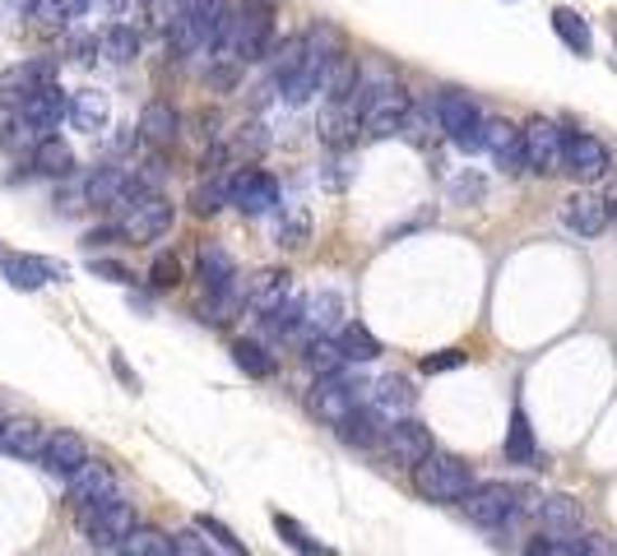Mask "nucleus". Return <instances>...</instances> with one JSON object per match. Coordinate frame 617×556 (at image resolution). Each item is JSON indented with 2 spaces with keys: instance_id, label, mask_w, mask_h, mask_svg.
<instances>
[{
  "instance_id": "53",
  "label": "nucleus",
  "mask_w": 617,
  "mask_h": 556,
  "mask_svg": "<svg viewBox=\"0 0 617 556\" xmlns=\"http://www.w3.org/2000/svg\"><path fill=\"white\" fill-rule=\"evenodd\" d=\"M116 237H122V228H116V223H108V228H93V232L84 237V241H89V247H112Z\"/></svg>"
},
{
  "instance_id": "6",
  "label": "nucleus",
  "mask_w": 617,
  "mask_h": 556,
  "mask_svg": "<svg viewBox=\"0 0 617 556\" xmlns=\"http://www.w3.org/2000/svg\"><path fill=\"white\" fill-rule=\"evenodd\" d=\"M459 506H465V515L474 519V525L502 529V525H511V519L520 515V492L511 482H474Z\"/></svg>"
},
{
  "instance_id": "45",
  "label": "nucleus",
  "mask_w": 617,
  "mask_h": 556,
  "mask_svg": "<svg viewBox=\"0 0 617 556\" xmlns=\"http://www.w3.org/2000/svg\"><path fill=\"white\" fill-rule=\"evenodd\" d=\"M223 204H228V181H200V186L191 190V208H196L200 218L218 214Z\"/></svg>"
},
{
  "instance_id": "21",
  "label": "nucleus",
  "mask_w": 617,
  "mask_h": 556,
  "mask_svg": "<svg viewBox=\"0 0 617 556\" xmlns=\"http://www.w3.org/2000/svg\"><path fill=\"white\" fill-rule=\"evenodd\" d=\"M288 292H293V274L288 269H261L247 283V306L251 311H261V316H269V311H279L284 302H288Z\"/></svg>"
},
{
  "instance_id": "22",
  "label": "nucleus",
  "mask_w": 617,
  "mask_h": 556,
  "mask_svg": "<svg viewBox=\"0 0 617 556\" xmlns=\"http://www.w3.org/2000/svg\"><path fill=\"white\" fill-rule=\"evenodd\" d=\"M65 121H71L75 130H84V135L108 130V121H112V102H108V93H102V89H79V93H71Z\"/></svg>"
},
{
  "instance_id": "41",
  "label": "nucleus",
  "mask_w": 617,
  "mask_h": 556,
  "mask_svg": "<svg viewBox=\"0 0 617 556\" xmlns=\"http://www.w3.org/2000/svg\"><path fill=\"white\" fill-rule=\"evenodd\" d=\"M274 529H279V538H284V543L293 547L298 556H330V547H325V543H312V533H306L293 515H274Z\"/></svg>"
},
{
  "instance_id": "15",
  "label": "nucleus",
  "mask_w": 617,
  "mask_h": 556,
  "mask_svg": "<svg viewBox=\"0 0 617 556\" xmlns=\"http://www.w3.org/2000/svg\"><path fill=\"white\" fill-rule=\"evenodd\" d=\"M196 274H200V288H204V298H228L232 288V278H237V265H232V255L218 247V241H204V247L196 251Z\"/></svg>"
},
{
  "instance_id": "30",
  "label": "nucleus",
  "mask_w": 617,
  "mask_h": 556,
  "mask_svg": "<svg viewBox=\"0 0 617 556\" xmlns=\"http://www.w3.org/2000/svg\"><path fill=\"white\" fill-rule=\"evenodd\" d=\"M335 431H339V441H344V445L372 450L376 441L386 437V422H381V417H376L372 408H353V413H349V417H344V422H339Z\"/></svg>"
},
{
  "instance_id": "24",
  "label": "nucleus",
  "mask_w": 617,
  "mask_h": 556,
  "mask_svg": "<svg viewBox=\"0 0 617 556\" xmlns=\"http://www.w3.org/2000/svg\"><path fill=\"white\" fill-rule=\"evenodd\" d=\"M539 515V525L547 533H557V538H580V506L571 496H534V506H529Z\"/></svg>"
},
{
  "instance_id": "19",
  "label": "nucleus",
  "mask_w": 617,
  "mask_h": 556,
  "mask_svg": "<svg viewBox=\"0 0 617 556\" xmlns=\"http://www.w3.org/2000/svg\"><path fill=\"white\" fill-rule=\"evenodd\" d=\"M0 274H5V283H10V288L38 292V288L51 283V278H65V265H51V260H42V255H5Z\"/></svg>"
},
{
  "instance_id": "20",
  "label": "nucleus",
  "mask_w": 617,
  "mask_h": 556,
  "mask_svg": "<svg viewBox=\"0 0 617 556\" xmlns=\"http://www.w3.org/2000/svg\"><path fill=\"white\" fill-rule=\"evenodd\" d=\"M116 496V473L108 464H98L89 459L79 468V473L71 478V501H75V510L79 506H102V501H112Z\"/></svg>"
},
{
  "instance_id": "42",
  "label": "nucleus",
  "mask_w": 617,
  "mask_h": 556,
  "mask_svg": "<svg viewBox=\"0 0 617 556\" xmlns=\"http://www.w3.org/2000/svg\"><path fill=\"white\" fill-rule=\"evenodd\" d=\"M93 0H38V20H47L51 28H65V24H75L89 14Z\"/></svg>"
},
{
  "instance_id": "44",
  "label": "nucleus",
  "mask_w": 617,
  "mask_h": 556,
  "mask_svg": "<svg viewBox=\"0 0 617 556\" xmlns=\"http://www.w3.org/2000/svg\"><path fill=\"white\" fill-rule=\"evenodd\" d=\"M42 130H33L28 126V121L20 116V112H14V121H10V126H5V135H0V144H5L10 153H33V149H38L42 144Z\"/></svg>"
},
{
  "instance_id": "38",
  "label": "nucleus",
  "mask_w": 617,
  "mask_h": 556,
  "mask_svg": "<svg viewBox=\"0 0 617 556\" xmlns=\"http://www.w3.org/2000/svg\"><path fill=\"white\" fill-rule=\"evenodd\" d=\"M116 556H173V538H167L163 529L135 525L122 543H116Z\"/></svg>"
},
{
  "instance_id": "43",
  "label": "nucleus",
  "mask_w": 617,
  "mask_h": 556,
  "mask_svg": "<svg viewBox=\"0 0 617 556\" xmlns=\"http://www.w3.org/2000/svg\"><path fill=\"white\" fill-rule=\"evenodd\" d=\"M196 529L210 538L214 547H223L228 556H247V547H242V538H237L228 525H223V519H214V515H196Z\"/></svg>"
},
{
  "instance_id": "8",
  "label": "nucleus",
  "mask_w": 617,
  "mask_h": 556,
  "mask_svg": "<svg viewBox=\"0 0 617 556\" xmlns=\"http://www.w3.org/2000/svg\"><path fill=\"white\" fill-rule=\"evenodd\" d=\"M562 144H567V135H562V126H553V121H525L520 130V149H525V172H539V177H553V172H562Z\"/></svg>"
},
{
  "instance_id": "51",
  "label": "nucleus",
  "mask_w": 617,
  "mask_h": 556,
  "mask_svg": "<svg viewBox=\"0 0 617 556\" xmlns=\"http://www.w3.org/2000/svg\"><path fill=\"white\" fill-rule=\"evenodd\" d=\"M306 232H312V218H306L302 208H298V214L288 218V223H279V247H302Z\"/></svg>"
},
{
  "instance_id": "37",
  "label": "nucleus",
  "mask_w": 617,
  "mask_h": 556,
  "mask_svg": "<svg viewBox=\"0 0 617 556\" xmlns=\"http://www.w3.org/2000/svg\"><path fill=\"white\" fill-rule=\"evenodd\" d=\"M506 464H534L539 459V445H534V427H529L525 408L511 413V427H506Z\"/></svg>"
},
{
  "instance_id": "40",
  "label": "nucleus",
  "mask_w": 617,
  "mask_h": 556,
  "mask_svg": "<svg viewBox=\"0 0 617 556\" xmlns=\"http://www.w3.org/2000/svg\"><path fill=\"white\" fill-rule=\"evenodd\" d=\"M302 56H306V38H288L284 51H279V56H274V65H269V84H274V89H288V84L298 79Z\"/></svg>"
},
{
  "instance_id": "18",
  "label": "nucleus",
  "mask_w": 617,
  "mask_h": 556,
  "mask_svg": "<svg viewBox=\"0 0 617 556\" xmlns=\"http://www.w3.org/2000/svg\"><path fill=\"white\" fill-rule=\"evenodd\" d=\"M386 445H390V459L418 464V459L432 455V431H427L418 417H400V422L386 427Z\"/></svg>"
},
{
  "instance_id": "9",
  "label": "nucleus",
  "mask_w": 617,
  "mask_h": 556,
  "mask_svg": "<svg viewBox=\"0 0 617 556\" xmlns=\"http://www.w3.org/2000/svg\"><path fill=\"white\" fill-rule=\"evenodd\" d=\"M608 167H613V153H608L604 139H594L585 130L567 135V144H562V172H567V177H576V181H604Z\"/></svg>"
},
{
  "instance_id": "35",
  "label": "nucleus",
  "mask_w": 617,
  "mask_h": 556,
  "mask_svg": "<svg viewBox=\"0 0 617 556\" xmlns=\"http://www.w3.org/2000/svg\"><path fill=\"white\" fill-rule=\"evenodd\" d=\"M33 167L42 172V177H71L75 172V149L65 144L61 135H47L38 149H33Z\"/></svg>"
},
{
  "instance_id": "11",
  "label": "nucleus",
  "mask_w": 617,
  "mask_h": 556,
  "mask_svg": "<svg viewBox=\"0 0 617 556\" xmlns=\"http://www.w3.org/2000/svg\"><path fill=\"white\" fill-rule=\"evenodd\" d=\"M177 10L191 20L200 51H223V42H228V33H232L228 0H177Z\"/></svg>"
},
{
  "instance_id": "23",
  "label": "nucleus",
  "mask_w": 617,
  "mask_h": 556,
  "mask_svg": "<svg viewBox=\"0 0 617 556\" xmlns=\"http://www.w3.org/2000/svg\"><path fill=\"white\" fill-rule=\"evenodd\" d=\"M177 135H181L177 108L167 98H153L149 108L140 112V139H149L153 149H167V144H177Z\"/></svg>"
},
{
  "instance_id": "31",
  "label": "nucleus",
  "mask_w": 617,
  "mask_h": 556,
  "mask_svg": "<svg viewBox=\"0 0 617 556\" xmlns=\"http://www.w3.org/2000/svg\"><path fill=\"white\" fill-rule=\"evenodd\" d=\"M98 56H108L112 65H130L140 56V33L130 24H108L98 33Z\"/></svg>"
},
{
  "instance_id": "29",
  "label": "nucleus",
  "mask_w": 617,
  "mask_h": 556,
  "mask_svg": "<svg viewBox=\"0 0 617 556\" xmlns=\"http://www.w3.org/2000/svg\"><path fill=\"white\" fill-rule=\"evenodd\" d=\"M357 130H363V121H357V112L349 108V102H325V112H320V139L330 149H349Z\"/></svg>"
},
{
  "instance_id": "4",
  "label": "nucleus",
  "mask_w": 617,
  "mask_h": 556,
  "mask_svg": "<svg viewBox=\"0 0 617 556\" xmlns=\"http://www.w3.org/2000/svg\"><path fill=\"white\" fill-rule=\"evenodd\" d=\"M474 486L469 478V464L455 459V455H427L414 464V492L423 501H465V492Z\"/></svg>"
},
{
  "instance_id": "12",
  "label": "nucleus",
  "mask_w": 617,
  "mask_h": 556,
  "mask_svg": "<svg viewBox=\"0 0 617 556\" xmlns=\"http://www.w3.org/2000/svg\"><path fill=\"white\" fill-rule=\"evenodd\" d=\"M357 390H367V386H349L344 376H320L312 386V413L325 427H339L353 408H363V394Z\"/></svg>"
},
{
  "instance_id": "10",
  "label": "nucleus",
  "mask_w": 617,
  "mask_h": 556,
  "mask_svg": "<svg viewBox=\"0 0 617 556\" xmlns=\"http://www.w3.org/2000/svg\"><path fill=\"white\" fill-rule=\"evenodd\" d=\"M228 204L242 208V214H269L274 204H279V181L269 177L261 167H237L228 177Z\"/></svg>"
},
{
  "instance_id": "56",
  "label": "nucleus",
  "mask_w": 617,
  "mask_h": 556,
  "mask_svg": "<svg viewBox=\"0 0 617 556\" xmlns=\"http://www.w3.org/2000/svg\"><path fill=\"white\" fill-rule=\"evenodd\" d=\"M0 427H5V413H0Z\"/></svg>"
},
{
  "instance_id": "54",
  "label": "nucleus",
  "mask_w": 617,
  "mask_h": 556,
  "mask_svg": "<svg viewBox=\"0 0 617 556\" xmlns=\"http://www.w3.org/2000/svg\"><path fill=\"white\" fill-rule=\"evenodd\" d=\"M112 367H116V376H122V380H126V386H130V390H140V376H135V371L126 367V362H122V353H116V357H112Z\"/></svg>"
},
{
  "instance_id": "46",
  "label": "nucleus",
  "mask_w": 617,
  "mask_h": 556,
  "mask_svg": "<svg viewBox=\"0 0 617 556\" xmlns=\"http://www.w3.org/2000/svg\"><path fill=\"white\" fill-rule=\"evenodd\" d=\"M173 556H218V552H214L210 538H204V533L191 525V529L173 533Z\"/></svg>"
},
{
  "instance_id": "1",
  "label": "nucleus",
  "mask_w": 617,
  "mask_h": 556,
  "mask_svg": "<svg viewBox=\"0 0 617 556\" xmlns=\"http://www.w3.org/2000/svg\"><path fill=\"white\" fill-rule=\"evenodd\" d=\"M339 56H349L344 42H339V33L335 28H312L306 33V56H302V70H298V79L284 89V98L293 102H306V98H316L325 93V79H330V70Z\"/></svg>"
},
{
  "instance_id": "2",
  "label": "nucleus",
  "mask_w": 617,
  "mask_h": 556,
  "mask_svg": "<svg viewBox=\"0 0 617 556\" xmlns=\"http://www.w3.org/2000/svg\"><path fill=\"white\" fill-rule=\"evenodd\" d=\"M269 47H274V10L265 5V0H255V5H247L232 20V33H228V42H223L218 61L251 65V61H265Z\"/></svg>"
},
{
  "instance_id": "13",
  "label": "nucleus",
  "mask_w": 617,
  "mask_h": 556,
  "mask_svg": "<svg viewBox=\"0 0 617 556\" xmlns=\"http://www.w3.org/2000/svg\"><path fill=\"white\" fill-rule=\"evenodd\" d=\"M42 468H47V473L51 478H65V482H71L75 473H79V468L84 464H89V445H84V437H79V431H47V445H42Z\"/></svg>"
},
{
  "instance_id": "5",
  "label": "nucleus",
  "mask_w": 617,
  "mask_h": 556,
  "mask_svg": "<svg viewBox=\"0 0 617 556\" xmlns=\"http://www.w3.org/2000/svg\"><path fill=\"white\" fill-rule=\"evenodd\" d=\"M116 228H122V237L126 241H159V237H167L173 232V204H167L159 190H144V195H135V200H126L122 208H116Z\"/></svg>"
},
{
  "instance_id": "7",
  "label": "nucleus",
  "mask_w": 617,
  "mask_h": 556,
  "mask_svg": "<svg viewBox=\"0 0 617 556\" xmlns=\"http://www.w3.org/2000/svg\"><path fill=\"white\" fill-rule=\"evenodd\" d=\"M79 529H84V538H89L93 547L116 552V543L135 529V506H130V501H122V496L102 501V506H79Z\"/></svg>"
},
{
  "instance_id": "48",
  "label": "nucleus",
  "mask_w": 617,
  "mask_h": 556,
  "mask_svg": "<svg viewBox=\"0 0 617 556\" xmlns=\"http://www.w3.org/2000/svg\"><path fill=\"white\" fill-rule=\"evenodd\" d=\"M483 195H488V181L478 177V172H465V177L451 181V200L455 204H474V200H483Z\"/></svg>"
},
{
  "instance_id": "17",
  "label": "nucleus",
  "mask_w": 617,
  "mask_h": 556,
  "mask_svg": "<svg viewBox=\"0 0 617 556\" xmlns=\"http://www.w3.org/2000/svg\"><path fill=\"white\" fill-rule=\"evenodd\" d=\"M65 108H71V98H65V93L56 89V84H42V89H33V93H24V98H20V108H14V112H20V116L28 121V126H33V130H42V135H51V130H56V126H61V116H65Z\"/></svg>"
},
{
  "instance_id": "39",
  "label": "nucleus",
  "mask_w": 617,
  "mask_h": 556,
  "mask_svg": "<svg viewBox=\"0 0 617 556\" xmlns=\"http://www.w3.org/2000/svg\"><path fill=\"white\" fill-rule=\"evenodd\" d=\"M339 316H344V298H339V292H320V298L306 302V329H312V334H330L339 325Z\"/></svg>"
},
{
  "instance_id": "26",
  "label": "nucleus",
  "mask_w": 617,
  "mask_h": 556,
  "mask_svg": "<svg viewBox=\"0 0 617 556\" xmlns=\"http://www.w3.org/2000/svg\"><path fill=\"white\" fill-rule=\"evenodd\" d=\"M483 149H492V159L502 172L520 177L525 172V149H520V130L506 126V121H488V135H483Z\"/></svg>"
},
{
  "instance_id": "52",
  "label": "nucleus",
  "mask_w": 617,
  "mask_h": 556,
  "mask_svg": "<svg viewBox=\"0 0 617 556\" xmlns=\"http://www.w3.org/2000/svg\"><path fill=\"white\" fill-rule=\"evenodd\" d=\"M89 269L98 274V278H108V283H135V274L126 269V265H116V260H89Z\"/></svg>"
},
{
  "instance_id": "14",
  "label": "nucleus",
  "mask_w": 617,
  "mask_h": 556,
  "mask_svg": "<svg viewBox=\"0 0 617 556\" xmlns=\"http://www.w3.org/2000/svg\"><path fill=\"white\" fill-rule=\"evenodd\" d=\"M367 408L390 427V422H400V417H414L418 390L408 386L404 376H386V380H376V386H367Z\"/></svg>"
},
{
  "instance_id": "16",
  "label": "nucleus",
  "mask_w": 617,
  "mask_h": 556,
  "mask_svg": "<svg viewBox=\"0 0 617 556\" xmlns=\"http://www.w3.org/2000/svg\"><path fill=\"white\" fill-rule=\"evenodd\" d=\"M562 223H567V232H576V237H599L613 223L608 200L590 195V190H576V195L562 200Z\"/></svg>"
},
{
  "instance_id": "27",
  "label": "nucleus",
  "mask_w": 617,
  "mask_h": 556,
  "mask_svg": "<svg viewBox=\"0 0 617 556\" xmlns=\"http://www.w3.org/2000/svg\"><path fill=\"white\" fill-rule=\"evenodd\" d=\"M47 445V431L33 422V417H10L5 427H0V450L14 459H38Z\"/></svg>"
},
{
  "instance_id": "3",
  "label": "nucleus",
  "mask_w": 617,
  "mask_h": 556,
  "mask_svg": "<svg viewBox=\"0 0 617 556\" xmlns=\"http://www.w3.org/2000/svg\"><path fill=\"white\" fill-rule=\"evenodd\" d=\"M437 126L445 130V139H451L455 149H465V153H478V149H483L488 116L478 112V102H474L469 93H459V89L437 93Z\"/></svg>"
},
{
  "instance_id": "47",
  "label": "nucleus",
  "mask_w": 617,
  "mask_h": 556,
  "mask_svg": "<svg viewBox=\"0 0 617 556\" xmlns=\"http://www.w3.org/2000/svg\"><path fill=\"white\" fill-rule=\"evenodd\" d=\"M181 283V265L173 255H159L149 265V288H159V292H167V288H177Z\"/></svg>"
},
{
  "instance_id": "57",
  "label": "nucleus",
  "mask_w": 617,
  "mask_h": 556,
  "mask_svg": "<svg viewBox=\"0 0 617 556\" xmlns=\"http://www.w3.org/2000/svg\"><path fill=\"white\" fill-rule=\"evenodd\" d=\"M613 33H617V24H613Z\"/></svg>"
},
{
  "instance_id": "34",
  "label": "nucleus",
  "mask_w": 617,
  "mask_h": 556,
  "mask_svg": "<svg viewBox=\"0 0 617 556\" xmlns=\"http://www.w3.org/2000/svg\"><path fill=\"white\" fill-rule=\"evenodd\" d=\"M335 343H339V353H344V362H376L381 357V339H376L363 320H344Z\"/></svg>"
},
{
  "instance_id": "28",
  "label": "nucleus",
  "mask_w": 617,
  "mask_h": 556,
  "mask_svg": "<svg viewBox=\"0 0 617 556\" xmlns=\"http://www.w3.org/2000/svg\"><path fill=\"white\" fill-rule=\"evenodd\" d=\"M56 79V61L51 56H38V61H24V65H14L5 79H0V98H14L20 102L24 93H33V89H42V84H51Z\"/></svg>"
},
{
  "instance_id": "50",
  "label": "nucleus",
  "mask_w": 617,
  "mask_h": 556,
  "mask_svg": "<svg viewBox=\"0 0 617 556\" xmlns=\"http://www.w3.org/2000/svg\"><path fill=\"white\" fill-rule=\"evenodd\" d=\"M265 144H269V139H265V135H261V126L251 121V126H237L228 153H251V159H255V153H265Z\"/></svg>"
},
{
  "instance_id": "33",
  "label": "nucleus",
  "mask_w": 617,
  "mask_h": 556,
  "mask_svg": "<svg viewBox=\"0 0 617 556\" xmlns=\"http://www.w3.org/2000/svg\"><path fill=\"white\" fill-rule=\"evenodd\" d=\"M553 33L562 38V47H567V51H576V56H590L594 33H590V24H585V14L557 5V10H553Z\"/></svg>"
},
{
  "instance_id": "55",
  "label": "nucleus",
  "mask_w": 617,
  "mask_h": 556,
  "mask_svg": "<svg viewBox=\"0 0 617 556\" xmlns=\"http://www.w3.org/2000/svg\"><path fill=\"white\" fill-rule=\"evenodd\" d=\"M608 218H617V190H613V195H608Z\"/></svg>"
},
{
  "instance_id": "32",
  "label": "nucleus",
  "mask_w": 617,
  "mask_h": 556,
  "mask_svg": "<svg viewBox=\"0 0 617 556\" xmlns=\"http://www.w3.org/2000/svg\"><path fill=\"white\" fill-rule=\"evenodd\" d=\"M302 362L312 367L316 376H344V353H339V343L330 339V334H306V343H302Z\"/></svg>"
},
{
  "instance_id": "49",
  "label": "nucleus",
  "mask_w": 617,
  "mask_h": 556,
  "mask_svg": "<svg viewBox=\"0 0 617 556\" xmlns=\"http://www.w3.org/2000/svg\"><path fill=\"white\" fill-rule=\"evenodd\" d=\"M465 362H469V353H465V348H441V353L423 357V371H427V376H441V371H455V367H465Z\"/></svg>"
},
{
  "instance_id": "36",
  "label": "nucleus",
  "mask_w": 617,
  "mask_h": 556,
  "mask_svg": "<svg viewBox=\"0 0 617 556\" xmlns=\"http://www.w3.org/2000/svg\"><path fill=\"white\" fill-rule=\"evenodd\" d=\"M232 362H237V367H242L251 380L279 376V357H274L265 343H255V339H237V343H232Z\"/></svg>"
},
{
  "instance_id": "25",
  "label": "nucleus",
  "mask_w": 617,
  "mask_h": 556,
  "mask_svg": "<svg viewBox=\"0 0 617 556\" xmlns=\"http://www.w3.org/2000/svg\"><path fill=\"white\" fill-rule=\"evenodd\" d=\"M126 190H130L126 167H98V172H89V181H84V200L93 208H122Z\"/></svg>"
}]
</instances>
